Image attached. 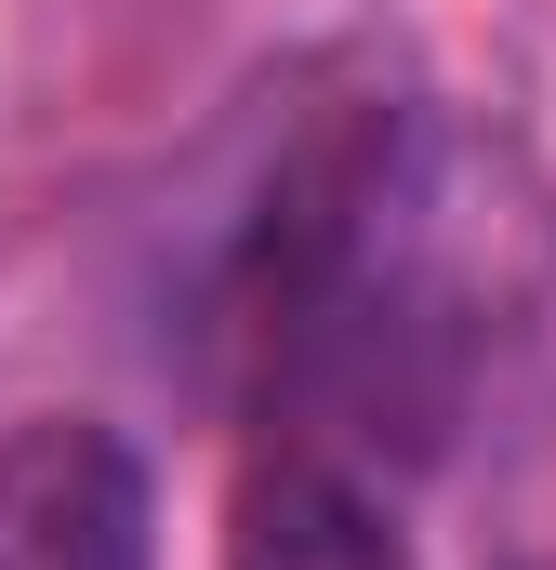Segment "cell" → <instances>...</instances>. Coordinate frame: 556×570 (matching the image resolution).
I'll list each match as a JSON object with an SVG mask.
<instances>
[{"instance_id":"cell-1","label":"cell","mask_w":556,"mask_h":570,"mask_svg":"<svg viewBox=\"0 0 556 570\" xmlns=\"http://www.w3.org/2000/svg\"><path fill=\"white\" fill-rule=\"evenodd\" d=\"M544 279V199L504 146L424 107H345L278 159L226 266L252 425L331 438L358 464L424 451L464 412L490 332Z\"/></svg>"},{"instance_id":"cell-2","label":"cell","mask_w":556,"mask_h":570,"mask_svg":"<svg viewBox=\"0 0 556 570\" xmlns=\"http://www.w3.org/2000/svg\"><path fill=\"white\" fill-rule=\"evenodd\" d=\"M212 570H424V544L385 464L252 425V451L226 464V504H212Z\"/></svg>"},{"instance_id":"cell-3","label":"cell","mask_w":556,"mask_h":570,"mask_svg":"<svg viewBox=\"0 0 556 570\" xmlns=\"http://www.w3.org/2000/svg\"><path fill=\"white\" fill-rule=\"evenodd\" d=\"M159 491L146 451L93 412H27L0 438V570H146Z\"/></svg>"}]
</instances>
